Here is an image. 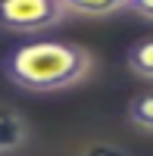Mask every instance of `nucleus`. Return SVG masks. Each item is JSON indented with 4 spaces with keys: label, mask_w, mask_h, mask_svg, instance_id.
I'll return each instance as SVG.
<instances>
[{
    "label": "nucleus",
    "mask_w": 153,
    "mask_h": 156,
    "mask_svg": "<svg viewBox=\"0 0 153 156\" xmlns=\"http://www.w3.org/2000/svg\"><path fill=\"white\" fill-rule=\"evenodd\" d=\"M69 19L62 0H3L0 3V28L6 31H47Z\"/></svg>",
    "instance_id": "nucleus-2"
},
{
    "label": "nucleus",
    "mask_w": 153,
    "mask_h": 156,
    "mask_svg": "<svg viewBox=\"0 0 153 156\" xmlns=\"http://www.w3.org/2000/svg\"><path fill=\"white\" fill-rule=\"evenodd\" d=\"M125 66H128L131 75L153 81V34L128 47V53H125Z\"/></svg>",
    "instance_id": "nucleus-5"
},
{
    "label": "nucleus",
    "mask_w": 153,
    "mask_h": 156,
    "mask_svg": "<svg viewBox=\"0 0 153 156\" xmlns=\"http://www.w3.org/2000/svg\"><path fill=\"white\" fill-rule=\"evenodd\" d=\"M128 12H134L137 19L144 22H153V3H147V0H128V6H125Z\"/></svg>",
    "instance_id": "nucleus-7"
},
{
    "label": "nucleus",
    "mask_w": 153,
    "mask_h": 156,
    "mask_svg": "<svg viewBox=\"0 0 153 156\" xmlns=\"http://www.w3.org/2000/svg\"><path fill=\"white\" fill-rule=\"evenodd\" d=\"M25 140H28L25 115L16 112V109H9V106H0V153L19 150Z\"/></svg>",
    "instance_id": "nucleus-3"
},
{
    "label": "nucleus",
    "mask_w": 153,
    "mask_h": 156,
    "mask_svg": "<svg viewBox=\"0 0 153 156\" xmlns=\"http://www.w3.org/2000/svg\"><path fill=\"white\" fill-rule=\"evenodd\" d=\"M69 16H84V19H109L125 12L128 0H106V3H87V0H62Z\"/></svg>",
    "instance_id": "nucleus-4"
},
{
    "label": "nucleus",
    "mask_w": 153,
    "mask_h": 156,
    "mask_svg": "<svg viewBox=\"0 0 153 156\" xmlns=\"http://www.w3.org/2000/svg\"><path fill=\"white\" fill-rule=\"evenodd\" d=\"M91 72V50L72 41H31L9 50L3 59V75L16 87L31 94H53V90L75 87Z\"/></svg>",
    "instance_id": "nucleus-1"
},
{
    "label": "nucleus",
    "mask_w": 153,
    "mask_h": 156,
    "mask_svg": "<svg viewBox=\"0 0 153 156\" xmlns=\"http://www.w3.org/2000/svg\"><path fill=\"white\" fill-rule=\"evenodd\" d=\"M128 122L141 131H153V90L147 94H137L128 103Z\"/></svg>",
    "instance_id": "nucleus-6"
}]
</instances>
